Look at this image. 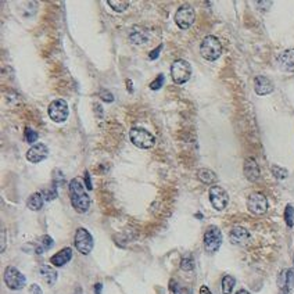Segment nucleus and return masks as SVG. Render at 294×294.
Masks as SVG:
<instances>
[{
  "mask_svg": "<svg viewBox=\"0 0 294 294\" xmlns=\"http://www.w3.org/2000/svg\"><path fill=\"white\" fill-rule=\"evenodd\" d=\"M29 294H42V289L38 285H32L29 287Z\"/></svg>",
  "mask_w": 294,
  "mask_h": 294,
  "instance_id": "obj_35",
  "label": "nucleus"
},
{
  "mask_svg": "<svg viewBox=\"0 0 294 294\" xmlns=\"http://www.w3.org/2000/svg\"><path fill=\"white\" fill-rule=\"evenodd\" d=\"M107 4L113 8L114 11H117V13H123V11L128 10V7H129L131 3L126 1V0H108Z\"/></svg>",
  "mask_w": 294,
  "mask_h": 294,
  "instance_id": "obj_24",
  "label": "nucleus"
},
{
  "mask_svg": "<svg viewBox=\"0 0 294 294\" xmlns=\"http://www.w3.org/2000/svg\"><path fill=\"white\" fill-rule=\"evenodd\" d=\"M43 203H45V197L42 193L36 192V193H32L31 196L28 197L26 200V207L32 211H39L43 207Z\"/></svg>",
  "mask_w": 294,
  "mask_h": 294,
  "instance_id": "obj_20",
  "label": "nucleus"
},
{
  "mask_svg": "<svg viewBox=\"0 0 294 294\" xmlns=\"http://www.w3.org/2000/svg\"><path fill=\"white\" fill-rule=\"evenodd\" d=\"M129 136H131V142L139 148L147 150V148H151L155 145V138L146 129L143 128H132L129 132Z\"/></svg>",
  "mask_w": 294,
  "mask_h": 294,
  "instance_id": "obj_5",
  "label": "nucleus"
},
{
  "mask_svg": "<svg viewBox=\"0 0 294 294\" xmlns=\"http://www.w3.org/2000/svg\"><path fill=\"white\" fill-rule=\"evenodd\" d=\"M279 294H289V292L294 287V270H283L279 273L278 278Z\"/></svg>",
  "mask_w": 294,
  "mask_h": 294,
  "instance_id": "obj_13",
  "label": "nucleus"
},
{
  "mask_svg": "<svg viewBox=\"0 0 294 294\" xmlns=\"http://www.w3.org/2000/svg\"><path fill=\"white\" fill-rule=\"evenodd\" d=\"M85 180H86V189H88V190H92V182H90V179H89V173H88V172H85Z\"/></svg>",
  "mask_w": 294,
  "mask_h": 294,
  "instance_id": "obj_37",
  "label": "nucleus"
},
{
  "mask_svg": "<svg viewBox=\"0 0 294 294\" xmlns=\"http://www.w3.org/2000/svg\"><path fill=\"white\" fill-rule=\"evenodd\" d=\"M278 64L282 71L293 73L294 71V49L285 50L278 57Z\"/></svg>",
  "mask_w": 294,
  "mask_h": 294,
  "instance_id": "obj_17",
  "label": "nucleus"
},
{
  "mask_svg": "<svg viewBox=\"0 0 294 294\" xmlns=\"http://www.w3.org/2000/svg\"><path fill=\"white\" fill-rule=\"evenodd\" d=\"M6 250V230L3 229V232H1V253Z\"/></svg>",
  "mask_w": 294,
  "mask_h": 294,
  "instance_id": "obj_36",
  "label": "nucleus"
},
{
  "mask_svg": "<svg viewBox=\"0 0 294 294\" xmlns=\"http://www.w3.org/2000/svg\"><path fill=\"white\" fill-rule=\"evenodd\" d=\"M4 283L10 290H21L26 285V278L16 267H7L4 270Z\"/></svg>",
  "mask_w": 294,
  "mask_h": 294,
  "instance_id": "obj_6",
  "label": "nucleus"
},
{
  "mask_svg": "<svg viewBox=\"0 0 294 294\" xmlns=\"http://www.w3.org/2000/svg\"><path fill=\"white\" fill-rule=\"evenodd\" d=\"M41 275L42 278L46 280V283H48L49 286H53V285L57 282V278H58L57 270H54V268H51L50 265H42Z\"/></svg>",
  "mask_w": 294,
  "mask_h": 294,
  "instance_id": "obj_19",
  "label": "nucleus"
},
{
  "mask_svg": "<svg viewBox=\"0 0 294 294\" xmlns=\"http://www.w3.org/2000/svg\"><path fill=\"white\" fill-rule=\"evenodd\" d=\"M180 270H186V272H190V270H195V258L192 255L183 257L182 261H180Z\"/></svg>",
  "mask_w": 294,
  "mask_h": 294,
  "instance_id": "obj_26",
  "label": "nucleus"
},
{
  "mask_svg": "<svg viewBox=\"0 0 294 294\" xmlns=\"http://www.w3.org/2000/svg\"><path fill=\"white\" fill-rule=\"evenodd\" d=\"M200 53L207 61L218 60L222 54V45H220V39L214 35L205 36L201 42V45H200Z\"/></svg>",
  "mask_w": 294,
  "mask_h": 294,
  "instance_id": "obj_2",
  "label": "nucleus"
},
{
  "mask_svg": "<svg viewBox=\"0 0 294 294\" xmlns=\"http://www.w3.org/2000/svg\"><path fill=\"white\" fill-rule=\"evenodd\" d=\"M70 198L74 210L76 213L83 214L89 210L90 207V197L86 193V188L83 186L81 180L75 178L70 182Z\"/></svg>",
  "mask_w": 294,
  "mask_h": 294,
  "instance_id": "obj_1",
  "label": "nucleus"
},
{
  "mask_svg": "<svg viewBox=\"0 0 294 294\" xmlns=\"http://www.w3.org/2000/svg\"><path fill=\"white\" fill-rule=\"evenodd\" d=\"M54 245V242H53V239L50 236H42L41 240H39V243H38V247H36V250H35V253L36 254H42L45 253V251H48L50 250L51 247Z\"/></svg>",
  "mask_w": 294,
  "mask_h": 294,
  "instance_id": "obj_23",
  "label": "nucleus"
},
{
  "mask_svg": "<svg viewBox=\"0 0 294 294\" xmlns=\"http://www.w3.org/2000/svg\"><path fill=\"white\" fill-rule=\"evenodd\" d=\"M100 96H101V98L104 100V101H107V103H111V101H114V96L108 92V90H103L101 93H100Z\"/></svg>",
  "mask_w": 294,
  "mask_h": 294,
  "instance_id": "obj_33",
  "label": "nucleus"
},
{
  "mask_svg": "<svg viewBox=\"0 0 294 294\" xmlns=\"http://www.w3.org/2000/svg\"><path fill=\"white\" fill-rule=\"evenodd\" d=\"M210 201H211V204L215 210H218V211L225 210L229 203L228 192L218 185H214L210 189Z\"/></svg>",
  "mask_w": 294,
  "mask_h": 294,
  "instance_id": "obj_11",
  "label": "nucleus"
},
{
  "mask_svg": "<svg viewBox=\"0 0 294 294\" xmlns=\"http://www.w3.org/2000/svg\"><path fill=\"white\" fill-rule=\"evenodd\" d=\"M163 85H164V75L163 74H160V75L155 78L154 81L150 83V89L151 90L161 89V88H163Z\"/></svg>",
  "mask_w": 294,
  "mask_h": 294,
  "instance_id": "obj_31",
  "label": "nucleus"
},
{
  "mask_svg": "<svg viewBox=\"0 0 294 294\" xmlns=\"http://www.w3.org/2000/svg\"><path fill=\"white\" fill-rule=\"evenodd\" d=\"M200 294H213L211 292H210V289L207 286H201V289H200Z\"/></svg>",
  "mask_w": 294,
  "mask_h": 294,
  "instance_id": "obj_40",
  "label": "nucleus"
},
{
  "mask_svg": "<svg viewBox=\"0 0 294 294\" xmlns=\"http://www.w3.org/2000/svg\"><path fill=\"white\" fill-rule=\"evenodd\" d=\"M229 239L233 245H243L250 240V232L243 226H235L229 233Z\"/></svg>",
  "mask_w": 294,
  "mask_h": 294,
  "instance_id": "obj_15",
  "label": "nucleus"
},
{
  "mask_svg": "<svg viewBox=\"0 0 294 294\" xmlns=\"http://www.w3.org/2000/svg\"><path fill=\"white\" fill-rule=\"evenodd\" d=\"M71 258H73V250L70 247H64V248H61L57 254H54L50 258V262L56 268H61V267H64L66 264L71 261Z\"/></svg>",
  "mask_w": 294,
  "mask_h": 294,
  "instance_id": "obj_18",
  "label": "nucleus"
},
{
  "mask_svg": "<svg viewBox=\"0 0 294 294\" xmlns=\"http://www.w3.org/2000/svg\"><path fill=\"white\" fill-rule=\"evenodd\" d=\"M48 113H49V117L51 121L57 123H63L64 121H67L68 115H70V107H68V103L63 98H56L53 100L49 104V108H48Z\"/></svg>",
  "mask_w": 294,
  "mask_h": 294,
  "instance_id": "obj_4",
  "label": "nucleus"
},
{
  "mask_svg": "<svg viewBox=\"0 0 294 294\" xmlns=\"http://www.w3.org/2000/svg\"><path fill=\"white\" fill-rule=\"evenodd\" d=\"M39 139V135H38V132L33 131L32 128H25V140L29 143V145H32L33 143L36 145V142Z\"/></svg>",
  "mask_w": 294,
  "mask_h": 294,
  "instance_id": "obj_28",
  "label": "nucleus"
},
{
  "mask_svg": "<svg viewBox=\"0 0 294 294\" xmlns=\"http://www.w3.org/2000/svg\"><path fill=\"white\" fill-rule=\"evenodd\" d=\"M101 290H103V285H101V283H96V286H95V293L101 294Z\"/></svg>",
  "mask_w": 294,
  "mask_h": 294,
  "instance_id": "obj_39",
  "label": "nucleus"
},
{
  "mask_svg": "<svg viewBox=\"0 0 294 294\" xmlns=\"http://www.w3.org/2000/svg\"><path fill=\"white\" fill-rule=\"evenodd\" d=\"M236 294H250L247 290H245V289H242V290H239Z\"/></svg>",
  "mask_w": 294,
  "mask_h": 294,
  "instance_id": "obj_41",
  "label": "nucleus"
},
{
  "mask_svg": "<svg viewBox=\"0 0 294 294\" xmlns=\"http://www.w3.org/2000/svg\"><path fill=\"white\" fill-rule=\"evenodd\" d=\"M197 178L201 180L203 183H205V185H211V186H214V183H217V180H218L217 173L214 171H211V170H207V168L198 170V172H197Z\"/></svg>",
  "mask_w": 294,
  "mask_h": 294,
  "instance_id": "obj_21",
  "label": "nucleus"
},
{
  "mask_svg": "<svg viewBox=\"0 0 294 294\" xmlns=\"http://www.w3.org/2000/svg\"><path fill=\"white\" fill-rule=\"evenodd\" d=\"M170 292L171 294H192V289L185 285H182L180 282L171 279L170 282Z\"/></svg>",
  "mask_w": 294,
  "mask_h": 294,
  "instance_id": "obj_22",
  "label": "nucleus"
},
{
  "mask_svg": "<svg viewBox=\"0 0 294 294\" xmlns=\"http://www.w3.org/2000/svg\"><path fill=\"white\" fill-rule=\"evenodd\" d=\"M146 41H147V38L145 33L135 32V31L131 33V42H133L135 45H143V43H145Z\"/></svg>",
  "mask_w": 294,
  "mask_h": 294,
  "instance_id": "obj_30",
  "label": "nucleus"
},
{
  "mask_svg": "<svg viewBox=\"0 0 294 294\" xmlns=\"http://www.w3.org/2000/svg\"><path fill=\"white\" fill-rule=\"evenodd\" d=\"M74 242H75L76 250L81 254H83V255H89L92 253V250H93V245H95L93 236L85 228H79L76 230Z\"/></svg>",
  "mask_w": 294,
  "mask_h": 294,
  "instance_id": "obj_8",
  "label": "nucleus"
},
{
  "mask_svg": "<svg viewBox=\"0 0 294 294\" xmlns=\"http://www.w3.org/2000/svg\"><path fill=\"white\" fill-rule=\"evenodd\" d=\"M49 155V148L45 143H36L33 145L28 151H26V160L29 163L32 164H38L42 163L43 160H46Z\"/></svg>",
  "mask_w": 294,
  "mask_h": 294,
  "instance_id": "obj_12",
  "label": "nucleus"
},
{
  "mask_svg": "<svg viewBox=\"0 0 294 294\" xmlns=\"http://www.w3.org/2000/svg\"><path fill=\"white\" fill-rule=\"evenodd\" d=\"M171 76L172 81L176 85H183L190 79L192 76V66L186 60H175L171 66Z\"/></svg>",
  "mask_w": 294,
  "mask_h": 294,
  "instance_id": "obj_3",
  "label": "nucleus"
},
{
  "mask_svg": "<svg viewBox=\"0 0 294 294\" xmlns=\"http://www.w3.org/2000/svg\"><path fill=\"white\" fill-rule=\"evenodd\" d=\"M285 220H286V225L289 228H293L294 226V208L293 205L287 204L285 208Z\"/></svg>",
  "mask_w": 294,
  "mask_h": 294,
  "instance_id": "obj_27",
  "label": "nucleus"
},
{
  "mask_svg": "<svg viewBox=\"0 0 294 294\" xmlns=\"http://www.w3.org/2000/svg\"><path fill=\"white\" fill-rule=\"evenodd\" d=\"M257 6H260V7H270L272 1H257Z\"/></svg>",
  "mask_w": 294,
  "mask_h": 294,
  "instance_id": "obj_38",
  "label": "nucleus"
},
{
  "mask_svg": "<svg viewBox=\"0 0 294 294\" xmlns=\"http://www.w3.org/2000/svg\"><path fill=\"white\" fill-rule=\"evenodd\" d=\"M222 245V233L217 226H208L204 233V248L208 254H215Z\"/></svg>",
  "mask_w": 294,
  "mask_h": 294,
  "instance_id": "obj_7",
  "label": "nucleus"
},
{
  "mask_svg": "<svg viewBox=\"0 0 294 294\" xmlns=\"http://www.w3.org/2000/svg\"><path fill=\"white\" fill-rule=\"evenodd\" d=\"M247 208L254 215H262L268 211V198L260 192L251 193L247 200Z\"/></svg>",
  "mask_w": 294,
  "mask_h": 294,
  "instance_id": "obj_10",
  "label": "nucleus"
},
{
  "mask_svg": "<svg viewBox=\"0 0 294 294\" xmlns=\"http://www.w3.org/2000/svg\"><path fill=\"white\" fill-rule=\"evenodd\" d=\"M243 172H245V176L250 182H257L261 176V171H260V167L257 161L254 158H247L245 161V168H243Z\"/></svg>",
  "mask_w": 294,
  "mask_h": 294,
  "instance_id": "obj_16",
  "label": "nucleus"
},
{
  "mask_svg": "<svg viewBox=\"0 0 294 294\" xmlns=\"http://www.w3.org/2000/svg\"><path fill=\"white\" fill-rule=\"evenodd\" d=\"M45 200H48V201H51V200H54L56 197H57V188L56 186H53V188L48 189V190H45Z\"/></svg>",
  "mask_w": 294,
  "mask_h": 294,
  "instance_id": "obj_32",
  "label": "nucleus"
},
{
  "mask_svg": "<svg viewBox=\"0 0 294 294\" xmlns=\"http://www.w3.org/2000/svg\"><path fill=\"white\" fill-rule=\"evenodd\" d=\"M161 49H163V45H160V46H158L157 49L153 50V51L150 53V56H148V58H150V60H154V58L158 57V56H160V51H161Z\"/></svg>",
  "mask_w": 294,
  "mask_h": 294,
  "instance_id": "obj_34",
  "label": "nucleus"
},
{
  "mask_svg": "<svg viewBox=\"0 0 294 294\" xmlns=\"http://www.w3.org/2000/svg\"><path fill=\"white\" fill-rule=\"evenodd\" d=\"M273 89H275V85H273V82L270 81V78L262 76V75L255 76V79H254V90H255L257 95L265 96V95L272 93Z\"/></svg>",
  "mask_w": 294,
  "mask_h": 294,
  "instance_id": "obj_14",
  "label": "nucleus"
},
{
  "mask_svg": "<svg viewBox=\"0 0 294 294\" xmlns=\"http://www.w3.org/2000/svg\"><path fill=\"white\" fill-rule=\"evenodd\" d=\"M196 21V11L189 4H183L178 8L175 14V23L180 29H188Z\"/></svg>",
  "mask_w": 294,
  "mask_h": 294,
  "instance_id": "obj_9",
  "label": "nucleus"
},
{
  "mask_svg": "<svg viewBox=\"0 0 294 294\" xmlns=\"http://www.w3.org/2000/svg\"><path fill=\"white\" fill-rule=\"evenodd\" d=\"M236 285V279L230 275H226L222 279V293L223 294H230L233 292V287Z\"/></svg>",
  "mask_w": 294,
  "mask_h": 294,
  "instance_id": "obj_25",
  "label": "nucleus"
},
{
  "mask_svg": "<svg viewBox=\"0 0 294 294\" xmlns=\"http://www.w3.org/2000/svg\"><path fill=\"white\" fill-rule=\"evenodd\" d=\"M272 173H273V176H275L276 179H286L287 175H289L287 170L279 167V165H273V167H272Z\"/></svg>",
  "mask_w": 294,
  "mask_h": 294,
  "instance_id": "obj_29",
  "label": "nucleus"
}]
</instances>
